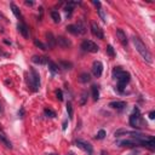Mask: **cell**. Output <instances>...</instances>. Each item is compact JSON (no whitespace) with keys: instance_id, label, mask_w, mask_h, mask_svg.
<instances>
[{"instance_id":"obj_16","label":"cell","mask_w":155,"mask_h":155,"mask_svg":"<svg viewBox=\"0 0 155 155\" xmlns=\"http://www.w3.org/2000/svg\"><path fill=\"white\" fill-rule=\"evenodd\" d=\"M47 66H49V69L53 73V74H57V73H60V67H58L55 62H52V61H47Z\"/></svg>"},{"instance_id":"obj_29","label":"cell","mask_w":155,"mask_h":155,"mask_svg":"<svg viewBox=\"0 0 155 155\" xmlns=\"http://www.w3.org/2000/svg\"><path fill=\"white\" fill-rule=\"evenodd\" d=\"M44 111H45V115H46V116H49V118H55V116H56V113H55L53 110L49 109V108H46Z\"/></svg>"},{"instance_id":"obj_40","label":"cell","mask_w":155,"mask_h":155,"mask_svg":"<svg viewBox=\"0 0 155 155\" xmlns=\"http://www.w3.org/2000/svg\"><path fill=\"white\" fill-rule=\"evenodd\" d=\"M0 55H1V56H7V53H5V52H3V51H0Z\"/></svg>"},{"instance_id":"obj_14","label":"cell","mask_w":155,"mask_h":155,"mask_svg":"<svg viewBox=\"0 0 155 155\" xmlns=\"http://www.w3.org/2000/svg\"><path fill=\"white\" fill-rule=\"evenodd\" d=\"M109 107H111L113 109H124L126 107V102L124 101H115V102H110L109 103Z\"/></svg>"},{"instance_id":"obj_44","label":"cell","mask_w":155,"mask_h":155,"mask_svg":"<svg viewBox=\"0 0 155 155\" xmlns=\"http://www.w3.org/2000/svg\"><path fill=\"white\" fill-rule=\"evenodd\" d=\"M49 155H56V154H49Z\"/></svg>"},{"instance_id":"obj_4","label":"cell","mask_w":155,"mask_h":155,"mask_svg":"<svg viewBox=\"0 0 155 155\" xmlns=\"http://www.w3.org/2000/svg\"><path fill=\"white\" fill-rule=\"evenodd\" d=\"M116 80H118V90H119V91H123V90L126 87V84L130 81V74L124 70L123 74H121Z\"/></svg>"},{"instance_id":"obj_33","label":"cell","mask_w":155,"mask_h":155,"mask_svg":"<svg viewBox=\"0 0 155 155\" xmlns=\"http://www.w3.org/2000/svg\"><path fill=\"white\" fill-rule=\"evenodd\" d=\"M107 53H108L110 57H114V56H115V52H114V49H113L111 45H108V46H107Z\"/></svg>"},{"instance_id":"obj_37","label":"cell","mask_w":155,"mask_h":155,"mask_svg":"<svg viewBox=\"0 0 155 155\" xmlns=\"http://www.w3.org/2000/svg\"><path fill=\"white\" fill-rule=\"evenodd\" d=\"M140 154V151L138 150H134V151H132V153H130L128 155H138Z\"/></svg>"},{"instance_id":"obj_13","label":"cell","mask_w":155,"mask_h":155,"mask_svg":"<svg viewBox=\"0 0 155 155\" xmlns=\"http://www.w3.org/2000/svg\"><path fill=\"white\" fill-rule=\"evenodd\" d=\"M32 61L35 64H45V63H47L49 60H47V57H45V56H33Z\"/></svg>"},{"instance_id":"obj_43","label":"cell","mask_w":155,"mask_h":155,"mask_svg":"<svg viewBox=\"0 0 155 155\" xmlns=\"http://www.w3.org/2000/svg\"><path fill=\"white\" fill-rule=\"evenodd\" d=\"M0 111H1V106H0Z\"/></svg>"},{"instance_id":"obj_9","label":"cell","mask_w":155,"mask_h":155,"mask_svg":"<svg viewBox=\"0 0 155 155\" xmlns=\"http://www.w3.org/2000/svg\"><path fill=\"white\" fill-rule=\"evenodd\" d=\"M0 142H1L6 148H9V149H12V143L10 142V140L7 138V136L5 134V132L0 128Z\"/></svg>"},{"instance_id":"obj_17","label":"cell","mask_w":155,"mask_h":155,"mask_svg":"<svg viewBox=\"0 0 155 155\" xmlns=\"http://www.w3.org/2000/svg\"><path fill=\"white\" fill-rule=\"evenodd\" d=\"M121 147H128V148H133V147H136V145H138V143H137V141H121L120 143H119Z\"/></svg>"},{"instance_id":"obj_15","label":"cell","mask_w":155,"mask_h":155,"mask_svg":"<svg viewBox=\"0 0 155 155\" xmlns=\"http://www.w3.org/2000/svg\"><path fill=\"white\" fill-rule=\"evenodd\" d=\"M46 39H47V44H49V49H53L56 46V38L53 36L52 33H46Z\"/></svg>"},{"instance_id":"obj_35","label":"cell","mask_w":155,"mask_h":155,"mask_svg":"<svg viewBox=\"0 0 155 155\" xmlns=\"http://www.w3.org/2000/svg\"><path fill=\"white\" fill-rule=\"evenodd\" d=\"M92 3H93V5H94V6H97V7H98V9L101 7V3H100V1H96V0H93Z\"/></svg>"},{"instance_id":"obj_31","label":"cell","mask_w":155,"mask_h":155,"mask_svg":"<svg viewBox=\"0 0 155 155\" xmlns=\"http://www.w3.org/2000/svg\"><path fill=\"white\" fill-rule=\"evenodd\" d=\"M128 132L130 131H127V130H118V131H115L114 136L115 137H119V136H123V134H128Z\"/></svg>"},{"instance_id":"obj_24","label":"cell","mask_w":155,"mask_h":155,"mask_svg":"<svg viewBox=\"0 0 155 155\" xmlns=\"http://www.w3.org/2000/svg\"><path fill=\"white\" fill-rule=\"evenodd\" d=\"M98 15H100V17H101V19L103 22H107V15H106V12H104V10L102 7L98 9Z\"/></svg>"},{"instance_id":"obj_36","label":"cell","mask_w":155,"mask_h":155,"mask_svg":"<svg viewBox=\"0 0 155 155\" xmlns=\"http://www.w3.org/2000/svg\"><path fill=\"white\" fill-rule=\"evenodd\" d=\"M149 118H150V119H151V120H153V119H154V118H155V111H154V110H153V111H150V113H149Z\"/></svg>"},{"instance_id":"obj_21","label":"cell","mask_w":155,"mask_h":155,"mask_svg":"<svg viewBox=\"0 0 155 155\" xmlns=\"http://www.w3.org/2000/svg\"><path fill=\"white\" fill-rule=\"evenodd\" d=\"M92 97L94 101H98V98H100V90H98V86H96V85L92 86Z\"/></svg>"},{"instance_id":"obj_39","label":"cell","mask_w":155,"mask_h":155,"mask_svg":"<svg viewBox=\"0 0 155 155\" xmlns=\"http://www.w3.org/2000/svg\"><path fill=\"white\" fill-rule=\"evenodd\" d=\"M66 128H67V121L63 123V130H66Z\"/></svg>"},{"instance_id":"obj_7","label":"cell","mask_w":155,"mask_h":155,"mask_svg":"<svg viewBox=\"0 0 155 155\" xmlns=\"http://www.w3.org/2000/svg\"><path fill=\"white\" fill-rule=\"evenodd\" d=\"M75 145H76L78 148L83 149L84 151H86L89 155H92V147H91L90 143H86V142H84V141H75Z\"/></svg>"},{"instance_id":"obj_6","label":"cell","mask_w":155,"mask_h":155,"mask_svg":"<svg viewBox=\"0 0 155 155\" xmlns=\"http://www.w3.org/2000/svg\"><path fill=\"white\" fill-rule=\"evenodd\" d=\"M91 32L94 36H97L98 39H104V34H103V30L101 29V27L97 24L96 22H92L91 23Z\"/></svg>"},{"instance_id":"obj_25","label":"cell","mask_w":155,"mask_h":155,"mask_svg":"<svg viewBox=\"0 0 155 155\" xmlns=\"http://www.w3.org/2000/svg\"><path fill=\"white\" fill-rule=\"evenodd\" d=\"M67 111H68V116H69V119H72L73 118V106H72V103L70 102H68L67 103Z\"/></svg>"},{"instance_id":"obj_23","label":"cell","mask_w":155,"mask_h":155,"mask_svg":"<svg viewBox=\"0 0 155 155\" xmlns=\"http://www.w3.org/2000/svg\"><path fill=\"white\" fill-rule=\"evenodd\" d=\"M60 64H61V67L64 68V69H72V68H73V64H72L70 62H67V61H61Z\"/></svg>"},{"instance_id":"obj_20","label":"cell","mask_w":155,"mask_h":155,"mask_svg":"<svg viewBox=\"0 0 155 155\" xmlns=\"http://www.w3.org/2000/svg\"><path fill=\"white\" fill-rule=\"evenodd\" d=\"M10 7H11V10H12V12H13V15L17 17V18H21L22 17V13H21V11H19V9L13 4V3H11L10 4Z\"/></svg>"},{"instance_id":"obj_1","label":"cell","mask_w":155,"mask_h":155,"mask_svg":"<svg viewBox=\"0 0 155 155\" xmlns=\"http://www.w3.org/2000/svg\"><path fill=\"white\" fill-rule=\"evenodd\" d=\"M132 41H133V45L136 47V50L138 51V53L144 58V60L148 62V63H151L153 60H151V53L149 52V50L147 49V46L144 45V43L141 40L138 36H133L132 38Z\"/></svg>"},{"instance_id":"obj_8","label":"cell","mask_w":155,"mask_h":155,"mask_svg":"<svg viewBox=\"0 0 155 155\" xmlns=\"http://www.w3.org/2000/svg\"><path fill=\"white\" fill-rule=\"evenodd\" d=\"M102 72H103V64L100 62V61H96L93 62V66H92V73L96 78H98L102 75Z\"/></svg>"},{"instance_id":"obj_22","label":"cell","mask_w":155,"mask_h":155,"mask_svg":"<svg viewBox=\"0 0 155 155\" xmlns=\"http://www.w3.org/2000/svg\"><path fill=\"white\" fill-rule=\"evenodd\" d=\"M51 17H52L55 23H60L61 22V16H60V13H58L57 11H52L51 12Z\"/></svg>"},{"instance_id":"obj_5","label":"cell","mask_w":155,"mask_h":155,"mask_svg":"<svg viewBox=\"0 0 155 155\" xmlns=\"http://www.w3.org/2000/svg\"><path fill=\"white\" fill-rule=\"evenodd\" d=\"M81 49L85 50V51H87V52H92V53L98 52V50H100L98 45L94 44V43L91 41V40H85V41H83V43H81Z\"/></svg>"},{"instance_id":"obj_42","label":"cell","mask_w":155,"mask_h":155,"mask_svg":"<svg viewBox=\"0 0 155 155\" xmlns=\"http://www.w3.org/2000/svg\"><path fill=\"white\" fill-rule=\"evenodd\" d=\"M66 155H75L74 153H68V154H66Z\"/></svg>"},{"instance_id":"obj_3","label":"cell","mask_w":155,"mask_h":155,"mask_svg":"<svg viewBox=\"0 0 155 155\" xmlns=\"http://www.w3.org/2000/svg\"><path fill=\"white\" fill-rule=\"evenodd\" d=\"M130 125L134 128H140L142 126V116L141 113L138 110V108H134L133 114H131L130 116Z\"/></svg>"},{"instance_id":"obj_34","label":"cell","mask_w":155,"mask_h":155,"mask_svg":"<svg viewBox=\"0 0 155 155\" xmlns=\"http://www.w3.org/2000/svg\"><path fill=\"white\" fill-rule=\"evenodd\" d=\"M56 96H57V98L60 100V101H62V100H63V93H62V91H61V90H57V91H56Z\"/></svg>"},{"instance_id":"obj_26","label":"cell","mask_w":155,"mask_h":155,"mask_svg":"<svg viewBox=\"0 0 155 155\" xmlns=\"http://www.w3.org/2000/svg\"><path fill=\"white\" fill-rule=\"evenodd\" d=\"M6 23V18L0 13V32H4V24Z\"/></svg>"},{"instance_id":"obj_38","label":"cell","mask_w":155,"mask_h":155,"mask_svg":"<svg viewBox=\"0 0 155 155\" xmlns=\"http://www.w3.org/2000/svg\"><path fill=\"white\" fill-rule=\"evenodd\" d=\"M33 4H34L33 1H28V0H27V1H26V5H27V6H32Z\"/></svg>"},{"instance_id":"obj_11","label":"cell","mask_w":155,"mask_h":155,"mask_svg":"<svg viewBox=\"0 0 155 155\" xmlns=\"http://www.w3.org/2000/svg\"><path fill=\"white\" fill-rule=\"evenodd\" d=\"M17 29H18L19 33L23 35V38H28V36H29V29H28V27L26 26V23L19 22L18 26H17Z\"/></svg>"},{"instance_id":"obj_12","label":"cell","mask_w":155,"mask_h":155,"mask_svg":"<svg viewBox=\"0 0 155 155\" xmlns=\"http://www.w3.org/2000/svg\"><path fill=\"white\" fill-rule=\"evenodd\" d=\"M116 35H118L120 43L126 46V45H127V36H126L125 32H124L123 29H116Z\"/></svg>"},{"instance_id":"obj_27","label":"cell","mask_w":155,"mask_h":155,"mask_svg":"<svg viewBox=\"0 0 155 155\" xmlns=\"http://www.w3.org/2000/svg\"><path fill=\"white\" fill-rule=\"evenodd\" d=\"M34 45H35V46H38V47H40V49H41V50H44V51H45V50H47V47H46V46H45L41 41H39L38 39H34Z\"/></svg>"},{"instance_id":"obj_19","label":"cell","mask_w":155,"mask_h":155,"mask_svg":"<svg viewBox=\"0 0 155 155\" xmlns=\"http://www.w3.org/2000/svg\"><path fill=\"white\" fill-rule=\"evenodd\" d=\"M75 27H76L78 33H79V34H85L86 33V27H85V24H84L83 21L78 22V24H75Z\"/></svg>"},{"instance_id":"obj_2","label":"cell","mask_w":155,"mask_h":155,"mask_svg":"<svg viewBox=\"0 0 155 155\" xmlns=\"http://www.w3.org/2000/svg\"><path fill=\"white\" fill-rule=\"evenodd\" d=\"M29 84L33 89V91H36L40 86V76H39L38 72L34 68H30L29 70Z\"/></svg>"},{"instance_id":"obj_28","label":"cell","mask_w":155,"mask_h":155,"mask_svg":"<svg viewBox=\"0 0 155 155\" xmlns=\"http://www.w3.org/2000/svg\"><path fill=\"white\" fill-rule=\"evenodd\" d=\"M86 101H87V92H86V91H84V92L81 93V98H80V104H81V106H84V104L86 103Z\"/></svg>"},{"instance_id":"obj_32","label":"cell","mask_w":155,"mask_h":155,"mask_svg":"<svg viewBox=\"0 0 155 155\" xmlns=\"http://www.w3.org/2000/svg\"><path fill=\"white\" fill-rule=\"evenodd\" d=\"M104 137H106V131L104 130H100L98 133H97V136H96V138L97 140H103Z\"/></svg>"},{"instance_id":"obj_18","label":"cell","mask_w":155,"mask_h":155,"mask_svg":"<svg viewBox=\"0 0 155 155\" xmlns=\"http://www.w3.org/2000/svg\"><path fill=\"white\" fill-rule=\"evenodd\" d=\"M90 80H91V76H90L89 73H83V74H80V76H79V81H80V83L86 84V83H89Z\"/></svg>"},{"instance_id":"obj_30","label":"cell","mask_w":155,"mask_h":155,"mask_svg":"<svg viewBox=\"0 0 155 155\" xmlns=\"http://www.w3.org/2000/svg\"><path fill=\"white\" fill-rule=\"evenodd\" d=\"M67 30L69 32V33H72V34H74V35H76V34H79V33H78V29H76V27L75 26H68L67 27Z\"/></svg>"},{"instance_id":"obj_10","label":"cell","mask_w":155,"mask_h":155,"mask_svg":"<svg viewBox=\"0 0 155 155\" xmlns=\"http://www.w3.org/2000/svg\"><path fill=\"white\" fill-rule=\"evenodd\" d=\"M56 43L60 45L61 47H69V46H72V41L69 40V39L64 38V36H58V38H56Z\"/></svg>"},{"instance_id":"obj_41","label":"cell","mask_w":155,"mask_h":155,"mask_svg":"<svg viewBox=\"0 0 155 155\" xmlns=\"http://www.w3.org/2000/svg\"><path fill=\"white\" fill-rule=\"evenodd\" d=\"M102 155H108V153H106V151L103 150V151H102Z\"/></svg>"}]
</instances>
